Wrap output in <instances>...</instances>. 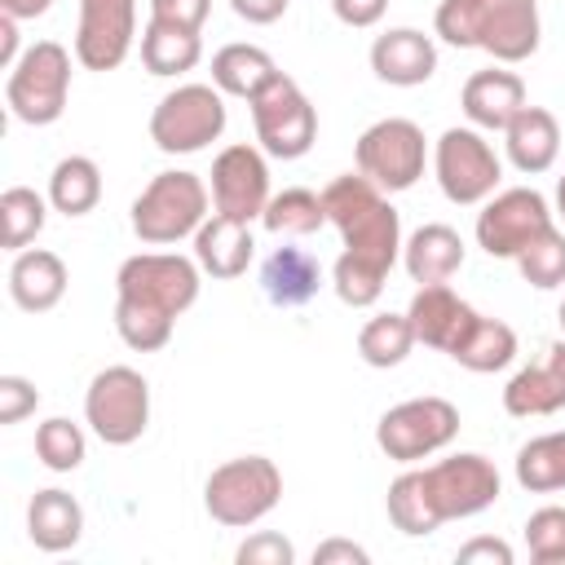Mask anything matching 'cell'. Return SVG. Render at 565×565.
Instances as JSON below:
<instances>
[{
  "label": "cell",
  "instance_id": "obj_24",
  "mask_svg": "<svg viewBox=\"0 0 565 565\" xmlns=\"http://www.w3.org/2000/svg\"><path fill=\"white\" fill-rule=\"evenodd\" d=\"M322 287V265L305 247H274L260 265V291L278 309H300L318 296Z\"/></svg>",
  "mask_w": 565,
  "mask_h": 565
},
{
  "label": "cell",
  "instance_id": "obj_12",
  "mask_svg": "<svg viewBox=\"0 0 565 565\" xmlns=\"http://www.w3.org/2000/svg\"><path fill=\"white\" fill-rule=\"evenodd\" d=\"M433 172H437V185L450 203L459 207H477L486 203L499 181H503V163L494 154V146L481 137V128H446L433 146Z\"/></svg>",
  "mask_w": 565,
  "mask_h": 565
},
{
  "label": "cell",
  "instance_id": "obj_2",
  "mask_svg": "<svg viewBox=\"0 0 565 565\" xmlns=\"http://www.w3.org/2000/svg\"><path fill=\"white\" fill-rule=\"evenodd\" d=\"M499 494H503L499 468L477 450H459V455L424 463V468L406 463V472L393 477L384 508H388L393 530L424 539L446 521H463V516L494 508Z\"/></svg>",
  "mask_w": 565,
  "mask_h": 565
},
{
  "label": "cell",
  "instance_id": "obj_19",
  "mask_svg": "<svg viewBox=\"0 0 565 565\" xmlns=\"http://www.w3.org/2000/svg\"><path fill=\"white\" fill-rule=\"evenodd\" d=\"M459 106H463V115H468L472 128L503 132L516 119V110L525 106V79L516 71H503V62L490 66V71H472L463 79Z\"/></svg>",
  "mask_w": 565,
  "mask_h": 565
},
{
  "label": "cell",
  "instance_id": "obj_21",
  "mask_svg": "<svg viewBox=\"0 0 565 565\" xmlns=\"http://www.w3.org/2000/svg\"><path fill=\"white\" fill-rule=\"evenodd\" d=\"M252 252H256L252 225L247 221H234L225 212H212L199 225V234H194V260L212 278H243L247 265H252Z\"/></svg>",
  "mask_w": 565,
  "mask_h": 565
},
{
  "label": "cell",
  "instance_id": "obj_33",
  "mask_svg": "<svg viewBox=\"0 0 565 565\" xmlns=\"http://www.w3.org/2000/svg\"><path fill=\"white\" fill-rule=\"evenodd\" d=\"M49 207L53 203L44 194H35L31 185H9L0 194V243H4V252H26V243L44 230Z\"/></svg>",
  "mask_w": 565,
  "mask_h": 565
},
{
  "label": "cell",
  "instance_id": "obj_46",
  "mask_svg": "<svg viewBox=\"0 0 565 565\" xmlns=\"http://www.w3.org/2000/svg\"><path fill=\"white\" fill-rule=\"evenodd\" d=\"M49 4H53V0H0V13H9V18H18V22H26V18L49 13Z\"/></svg>",
  "mask_w": 565,
  "mask_h": 565
},
{
  "label": "cell",
  "instance_id": "obj_18",
  "mask_svg": "<svg viewBox=\"0 0 565 565\" xmlns=\"http://www.w3.org/2000/svg\"><path fill=\"white\" fill-rule=\"evenodd\" d=\"M503 411L512 419H539V415L565 411V335L543 344V353L508 380Z\"/></svg>",
  "mask_w": 565,
  "mask_h": 565
},
{
  "label": "cell",
  "instance_id": "obj_27",
  "mask_svg": "<svg viewBox=\"0 0 565 565\" xmlns=\"http://www.w3.org/2000/svg\"><path fill=\"white\" fill-rule=\"evenodd\" d=\"M203 57V35L163 18H150L141 31V66L150 75H185Z\"/></svg>",
  "mask_w": 565,
  "mask_h": 565
},
{
  "label": "cell",
  "instance_id": "obj_34",
  "mask_svg": "<svg viewBox=\"0 0 565 565\" xmlns=\"http://www.w3.org/2000/svg\"><path fill=\"white\" fill-rule=\"evenodd\" d=\"M512 358H516V331L503 318H486L481 313V322L472 327V335L463 340V349L450 362H459L463 371L490 375V371H503Z\"/></svg>",
  "mask_w": 565,
  "mask_h": 565
},
{
  "label": "cell",
  "instance_id": "obj_11",
  "mask_svg": "<svg viewBox=\"0 0 565 565\" xmlns=\"http://www.w3.org/2000/svg\"><path fill=\"white\" fill-rule=\"evenodd\" d=\"M84 424L106 446H132L150 424V384L132 366H106L88 380Z\"/></svg>",
  "mask_w": 565,
  "mask_h": 565
},
{
  "label": "cell",
  "instance_id": "obj_3",
  "mask_svg": "<svg viewBox=\"0 0 565 565\" xmlns=\"http://www.w3.org/2000/svg\"><path fill=\"white\" fill-rule=\"evenodd\" d=\"M199 260L181 252H137L115 274V331L137 353H159L177 318L199 300Z\"/></svg>",
  "mask_w": 565,
  "mask_h": 565
},
{
  "label": "cell",
  "instance_id": "obj_37",
  "mask_svg": "<svg viewBox=\"0 0 565 565\" xmlns=\"http://www.w3.org/2000/svg\"><path fill=\"white\" fill-rule=\"evenodd\" d=\"M525 547L534 565H565V508L547 503L525 521Z\"/></svg>",
  "mask_w": 565,
  "mask_h": 565
},
{
  "label": "cell",
  "instance_id": "obj_40",
  "mask_svg": "<svg viewBox=\"0 0 565 565\" xmlns=\"http://www.w3.org/2000/svg\"><path fill=\"white\" fill-rule=\"evenodd\" d=\"M207 13H212V0H150V18H163L190 31H203Z\"/></svg>",
  "mask_w": 565,
  "mask_h": 565
},
{
  "label": "cell",
  "instance_id": "obj_36",
  "mask_svg": "<svg viewBox=\"0 0 565 565\" xmlns=\"http://www.w3.org/2000/svg\"><path fill=\"white\" fill-rule=\"evenodd\" d=\"M516 269H521V278H525L530 287H539V291L561 287V282H565V234H561L556 225L543 230V234L516 256Z\"/></svg>",
  "mask_w": 565,
  "mask_h": 565
},
{
  "label": "cell",
  "instance_id": "obj_32",
  "mask_svg": "<svg viewBox=\"0 0 565 565\" xmlns=\"http://www.w3.org/2000/svg\"><path fill=\"white\" fill-rule=\"evenodd\" d=\"M415 344H419V340H415V327H411L406 313H375V318H366V327L358 331V353H362V362H366V366H380V371L402 366Z\"/></svg>",
  "mask_w": 565,
  "mask_h": 565
},
{
  "label": "cell",
  "instance_id": "obj_5",
  "mask_svg": "<svg viewBox=\"0 0 565 565\" xmlns=\"http://www.w3.org/2000/svg\"><path fill=\"white\" fill-rule=\"evenodd\" d=\"M203 221H207V185L199 172L185 168L154 172L150 185L132 199V234L150 247L181 243L185 234H199Z\"/></svg>",
  "mask_w": 565,
  "mask_h": 565
},
{
  "label": "cell",
  "instance_id": "obj_29",
  "mask_svg": "<svg viewBox=\"0 0 565 565\" xmlns=\"http://www.w3.org/2000/svg\"><path fill=\"white\" fill-rule=\"evenodd\" d=\"M49 203L62 216H88L102 203V168L88 154H66L49 172Z\"/></svg>",
  "mask_w": 565,
  "mask_h": 565
},
{
  "label": "cell",
  "instance_id": "obj_17",
  "mask_svg": "<svg viewBox=\"0 0 565 565\" xmlns=\"http://www.w3.org/2000/svg\"><path fill=\"white\" fill-rule=\"evenodd\" d=\"M411 327H415V340L424 349H437L446 358H455L463 349V340L472 335V327L481 322V313L450 291V282H424L415 296H411V309H406Z\"/></svg>",
  "mask_w": 565,
  "mask_h": 565
},
{
  "label": "cell",
  "instance_id": "obj_39",
  "mask_svg": "<svg viewBox=\"0 0 565 565\" xmlns=\"http://www.w3.org/2000/svg\"><path fill=\"white\" fill-rule=\"evenodd\" d=\"M40 406V388L26 375H0V424H22Z\"/></svg>",
  "mask_w": 565,
  "mask_h": 565
},
{
  "label": "cell",
  "instance_id": "obj_13",
  "mask_svg": "<svg viewBox=\"0 0 565 565\" xmlns=\"http://www.w3.org/2000/svg\"><path fill=\"white\" fill-rule=\"evenodd\" d=\"M252 124H256V141L265 154L274 159H300L309 154L313 137H318V110L305 97V88L291 75H274L252 102Z\"/></svg>",
  "mask_w": 565,
  "mask_h": 565
},
{
  "label": "cell",
  "instance_id": "obj_43",
  "mask_svg": "<svg viewBox=\"0 0 565 565\" xmlns=\"http://www.w3.org/2000/svg\"><path fill=\"white\" fill-rule=\"evenodd\" d=\"M366 561H371V552L358 547L353 539H327L313 547V565H366Z\"/></svg>",
  "mask_w": 565,
  "mask_h": 565
},
{
  "label": "cell",
  "instance_id": "obj_14",
  "mask_svg": "<svg viewBox=\"0 0 565 565\" xmlns=\"http://www.w3.org/2000/svg\"><path fill=\"white\" fill-rule=\"evenodd\" d=\"M543 230H552V207L534 185L494 190L477 212V247L494 260H516Z\"/></svg>",
  "mask_w": 565,
  "mask_h": 565
},
{
  "label": "cell",
  "instance_id": "obj_1",
  "mask_svg": "<svg viewBox=\"0 0 565 565\" xmlns=\"http://www.w3.org/2000/svg\"><path fill=\"white\" fill-rule=\"evenodd\" d=\"M327 225H335L344 252L331 269V287L349 309H371L384 296L388 269L402 256V216L388 194L362 172H344L322 190Z\"/></svg>",
  "mask_w": 565,
  "mask_h": 565
},
{
  "label": "cell",
  "instance_id": "obj_48",
  "mask_svg": "<svg viewBox=\"0 0 565 565\" xmlns=\"http://www.w3.org/2000/svg\"><path fill=\"white\" fill-rule=\"evenodd\" d=\"M556 322H561V335H565V300H561V313H556Z\"/></svg>",
  "mask_w": 565,
  "mask_h": 565
},
{
  "label": "cell",
  "instance_id": "obj_25",
  "mask_svg": "<svg viewBox=\"0 0 565 565\" xmlns=\"http://www.w3.org/2000/svg\"><path fill=\"white\" fill-rule=\"evenodd\" d=\"M26 539L40 552H71L84 539V508H79V499L57 490V486L35 490L31 503H26Z\"/></svg>",
  "mask_w": 565,
  "mask_h": 565
},
{
  "label": "cell",
  "instance_id": "obj_42",
  "mask_svg": "<svg viewBox=\"0 0 565 565\" xmlns=\"http://www.w3.org/2000/svg\"><path fill=\"white\" fill-rule=\"evenodd\" d=\"M384 9H388V0H331V13H335L344 26H353V31L375 26V22L384 18Z\"/></svg>",
  "mask_w": 565,
  "mask_h": 565
},
{
  "label": "cell",
  "instance_id": "obj_22",
  "mask_svg": "<svg viewBox=\"0 0 565 565\" xmlns=\"http://www.w3.org/2000/svg\"><path fill=\"white\" fill-rule=\"evenodd\" d=\"M66 265L57 252L49 247H26V252H13V265H9V296L18 309L26 313H49L62 296H66Z\"/></svg>",
  "mask_w": 565,
  "mask_h": 565
},
{
  "label": "cell",
  "instance_id": "obj_4",
  "mask_svg": "<svg viewBox=\"0 0 565 565\" xmlns=\"http://www.w3.org/2000/svg\"><path fill=\"white\" fill-rule=\"evenodd\" d=\"M433 31L455 49H481L503 66L539 53V0H441Z\"/></svg>",
  "mask_w": 565,
  "mask_h": 565
},
{
  "label": "cell",
  "instance_id": "obj_35",
  "mask_svg": "<svg viewBox=\"0 0 565 565\" xmlns=\"http://www.w3.org/2000/svg\"><path fill=\"white\" fill-rule=\"evenodd\" d=\"M88 455V437L79 424H71L66 415H53L35 428V459L49 468V472H75Z\"/></svg>",
  "mask_w": 565,
  "mask_h": 565
},
{
  "label": "cell",
  "instance_id": "obj_9",
  "mask_svg": "<svg viewBox=\"0 0 565 565\" xmlns=\"http://www.w3.org/2000/svg\"><path fill=\"white\" fill-rule=\"evenodd\" d=\"M459 437V411L446 397H406L388 406L375 424V446L393 463H419L437 450H446Z\"/></svg>",
  "mask_w": 565,
  "mask_h": 565
},
{
  "label": "cell",
  "instance_id": "obj_7",
  "mask_svg": "<svg viewBox=\"0 0 565 565\" xmlns=\"http://www.w3.org/2000/svg\"><path fill=\"white\" fill-rule=\"evenodd\" d=\"M66 97H71V53L57 40L26 44L4 79V102H9L13 119H22L31 128L57 124L66 110Z\"/></svg>",
  "mask_w": 565,
  "mask_h": 565
},
{
  "label": "cell",
  "instance_id": "obj_28",
  "mask_svg": "<svg viewBox=\"0 0 565 565\" xmlns=\"http://www.w3.org/2000/svg\"><path fill=\"white\" fill-rule=\"evenodd\" d=\"M274 75H278V66L260 44H225V49L212 53V84L225 97L252 102Z\"/></svg>",
  "mask_w": 565,
  "mask_h": 565
},
{
  "label": "cell",
  "instance_id": "obj_30",
  "mask_svg": "<svg viewBox=\"0 0 565 565\" xmlns=\"http://www.w3.org/2000/svg\"><path fill=\"white\" fill-rule=\"evenodd\" d=\"M260 225L278 238H305V234H318L327 225V203H322V194H313L305 185H291L282 194H269V203L260 212Z\"/></svg>",
  "mask_w": 565,
  "mask_h": 565
},
{
  "label": "cell",
  "instance_id": "obj_38",
  "mask_svg": "<svg viewBox=\"0 0 565 565\" xmlns=\"http://www.w3.org/2000/svg\"><path fill=\"white\" fill-rule=\"evenodd\" d=\"M234 561H238V565H291V561H296V547H291L282 534L260 530V534H252V539L238 543Z\"/></svg>",
  "mask_w": 565,
  "mask_h": 565
},
{
  "label": "cell",
  "instance_id": "obj_26",
  "mask_svg": "<svg viewBox=\"0 0 565 565\" xmlns=\"http://www.w3.org/2000/svg\"><path fill=\"white\" fill-rule=\"evenodd\" d=\"M402 265L411 274V282H450L459 269H463V238L459 230L433 221V225H419L406 243H402Z\"/></svg>",
  "mask_w": 565,
  "mask_h": 565
},
{
  "label": "cell",
  "instance_id": "obj_47",
  "mask_svg": "<svg viewBox=\"0 0 565 565\" xmlns=\"http://www.w3.org/2000/svg\"><path fill=\"white\" fill-rule=\"evenodd\" d=\"M556 212H561V216H565V177H561V181H556Z\"/></svg>",
  "mask_w": 565,
  "mask_h": 565
},
{
  "label": "cell",
  "instance_id": "obj_41",
  "mask_svg": "<svg viewBox=\"0 0 565 565\" xmlns=\"http://www.w3.org/2000/svg\"><path fill=\"white\" fill-rule=\"evenodd\" d=\"M455 561H459V565H512V547H508L503 539L481 534V539L463 543V547L455 552Z\"/></svg>",
  "mask_w": 565,
  "mask_h": 565
},
{
  "label": "cell",
  "instance_id": "obj_10",
  "mask_svg": "<svg viewBox=\"0 0 565 565\" xmlns=\"http://www.w3.org/2000/svg\"><path fill=\"white\" fill-rule=\"evenodd\" d=\"M353 159H358V172L366 181H375L384 194H397V190H411L424 177L428 141H424V128L415 119L388 115V119H375L358 137Z\"/></svg>",
  "mask_w": 565,
  "mask_h": 565
},
{
  "label": "cell",
  "instance_id": "obj_8",
  "mask_svg": "<svg viewBox=\"0 0 565 565\" xmlns=\"http://www.w3.org/2000/svg\"><path fill=\"white\" fill-rule=\"evenodd\" d=\"M225 93L216 84H177L150 110V141L163 154H194L225 132Z\"/></svg>",
  "mask_w": 565,
  "mask_h": 565
},
{
  "label": "cell",
  "instance_id": "obj_31",
  "mask_svg": "<svg viewBox=\"0 0 565 565\" xmlns=\"http://www.w3.org/2000/svg\"><path fill=\"white\" fill-rule=\"evenodd\" d=\"M516 486L530 494H552L565 490V428L530 437L516 450Z\"/></svg>",
  "mask_w": 565,
  "mask_h": 565
},
{
  "label": "cell",
  "instance_id": "obj_45",
  "mask_svg": "<svg viewBox=\"0 0 565 565\" xmlns=\"http://www.w3.org/2000/svg\"><path fill=\"white\" fill-rule=\"evenodd\" d=\"M22 53H18V18H9V13H0V66L4 71H13V62H18Z\"/></svg>",
  "mask_w": 565,
  "mask_h": 565
},
{
  "label": "cell",
  "instance_id": "obj_20",
  "mask_svg": "<svg viewBox=\"0 0 565 565\" xmlns=\"http://www.w3.org/2000/svg\"><path fill=\"white\" fill-rule=\"evenodd\" d=\"M371 71H375V79H384L393 88L428 84L437 71V44H433V35H424L415 26H393V31L375 35Z\"/></svg>",
  "mask_w": 565,
  "mask_h": 565
},
{
  "label": "cell",
  "instance_id": "obj_15",
  "mask_svg": "<svg viewBox=\"0 0 565 565\" xmlns=\"http://www.w3.org/2000/svg\"><path fill=\"white\" fill-rule=\"evenodd\" d=\"M137 40V0H79L75 62L84 71H115Z\"/></svg>",
  "mask_w": 565,
  "mask_h": 565
},
{
  "label": "cell",
  "instance_id": "obj_16",
  "mask_svg": "<svg viewBox=\"0 0 565 565\" xmlns=\"http://www.w3.org/2000/svg\"><path fill=\"white\" fill-rule=\"evenodd\" d=\"M269 203V163L256 146L238 141L212 159V207L234 221H260Z\"/></svg>",
  "mask_w": 565,
  "mask_h": 565
},
{
  "label": "cell",
  "instance_id": "obj_23",
  "mask_svg": "<svg viewBox=\"0 0 565 565\" xmlns=\"http://www.w3.org/2000/svg\"><path fill=\"white\" fill-rule=\"evenodd\" d=\"M503 146H508V159H512L516 172L539 177V172H547V168L556 163V154H561V124H556L552 110L525 102V106L516 110V119L503 128Z\"/></svg>",
  "mask_w": 565,
  "mask_h": 565
},
{
  "label": "cell",
  "instance_id": "obj_44",
  "mask_svg": "<svg viewBox=\"0 0 565 565\" xmlns=\"http://www.w3.org/2000/svg\"><path fill=\"white\" fill-rule=\"evenodd\" d=\"M287 4H291V0H230V9H234L243 22H252V26L278 22V18L287 13Z\"/></svg>",
  "mask_w": 565,
  "mask_h": 565
},
{
  "label": "cell",
  "instance_id": "obj_6",
  "mask_svg": "<svg viewBox=\"0 0 565 565\" xmlns=\"http://www.w3.org/2000/svg\"><path fill=\"white\" fill-rule=\"evenodd\" d=\"M282 499V472L274 459L265 455H238L225 459L221 468H212L207 486H203V508L212 521L230 525V530H247L260 516H269Z\"/></svg>",
  "mask_w": 565,
  "mask_h": 565
}]
</instances>
